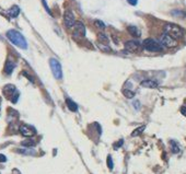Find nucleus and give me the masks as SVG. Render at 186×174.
<instances>
[{"label":"nucleus","instance_id":"nucleus-30","mask_svg":"<svg viewBox=\"0 0 186 174\" xmlns=\"http://www.w3.org/2000/svg\"><path fill=\"white\" fill-rule=\"evenodd\" d=\"M134 105L136 106V110H138L139 106H140V103H139L138 101H136V102H134Z\"/></svg>","mask_w":186,"mask_h":174},{"label":"nucleus","instance_id":"nucleus-18","mask_svg":"<svg viewBox=\"0 0 186 174\" xmlns=\"http://www.w3.org/2000/svg\"><path fill=\"white\" fill-rule=\"evenodd\" d=\"M98 38H99V41H100V43H101V44H106V45H107V43H108V38H107V36H106L105 34H103V33H99Z\"/></svg>","mask_w":186,"mask_h":174},{"label":"nucleus","instance_id":"nucleus-19","mask_svg":"<svg viewBox=\"0 0 186 174\" xmlns=\"http://www.w3.org/2000/svg\"><path fill=\"white\" fill-rule=\"evenodd\" d=\"M123 94H124L127 99H132V97H135V92L132 90H128V89H124V90H123Z\"/></svg>","mask_w":186,"mask_h":174},{"label":"nucleus","instance_id":"nucleus-10","mask_svg":"<svg viewBox=\"0 0 186 174\" xmlns=\"http://www.w3.org/2000/svg\"><path fill=\"white\" fill-rule=\"evenodd\" d=\"M140 86H141V87H143V88H148V89H154V88H157L158 86H159V83H158L157 81H154V80L147 79V80L141 81Z\"/></svg>","mask_w":186,"mask_h":174},{"label":"nucleus","instance_id":"nucleus-13","mask_svg":"<svg viewBox=\"0 0 186 174\" xmlns=\"http://www.w3.org/2000/svg\"><path fill=\"white\" fill-rule=\"evenodd\" d=\"M20 13V8L18 6H12V7L8 10V14L10 15L11 18H17Z\"/></svg>","mask_w":186,"mask_h":174},{"label":"nucleus","instance_id":"nucleus-20","mask_svg":"<svg viewBox=\"0 0 186 174\" xmlns=\"http://www.w3.org/2000/svg\"><path fill=\"white\" fill-rule=\"evenodd\" d=\"M145 128H146V126L143 125V126H140V127H138V128H136L135 130L132 131V137H136V136H138V135H140L142 133V131L145 130Z\"/></svg>","mask_w":186,"mask_h":174},{"label":"nucleus","instance_id":"nucleus-7","mask_svg":"<svg viewBox=\"0 0 186 174\" xmlns=\"http://www.w3.org/2000/svg\"><path fill=\"white\" fill-rule=\"evenodd\" d=\"M125 49L128 50L129 53H138L141 49V45L138 41L132 40L125 43Z\"/></svg>","mask_w":186,"mask_h":174},{"label":"nucleus","instance_id":"nucleus-14","mask_svg":"<svg viewBox=\"0 0 186 174\" xmlns=\"http://www.w3.org/2000/svg\"><path fill=\"white\" fill-rule=\"evenodd\" d=\"M128 32L132 34L134 37H140V35H141V32H140V30H139L137 27H134V25H132V27H128Z\"/></svg>","mask_w":186,"mask_h":174},{"label":"nucleus","instance_id":"nucleus-26","mask_svg":"<svg viewBox=\"0 0 186 174\" xmlns=\"http://www.w3.org/2000/svg\"><path fill=\"white\" fill-rule=\"evenodd\" d=\"M123 142H124V141H123V139H122V140H119V141H118V144H116L115 146H114V148H115V149H118V147L123 146Z\"/></svg>","mask_w":186,"mask_h":174},{"label":"nucleus","instance_id":"nucleus-23","mask_svg":"<svg viewBox=\"0 0 186 174\" xmlns=\"http://www.w3.org/2000/svg\"><path fill=\"white\" fill-rule=\"evenodd\" d=\"M100 48H101L102 50H103V52H106V53H110V52H111V48H110V47L107 46V45H106V44H100Z\"/></svg>","mask_w":186,"mask_h":174},{"label":"nucleus","instance_id":"nucleus-1","mask_svg":"<svg viewBox=\"0 0 186 174\" xmlns=\"http://www.w3.org/2000/svg\"><path fill=\"white\" fill-rule=\"evenodd\" d=\"M7 37H8V40L10 41L12 44H14L15 46L20 47L22 49H26L27 48L26 41H25V38H24L23 35H22L20 32H18V31H15V30L8 31Z\"/></svg>","mask_w":186,"mask_h":174},{"label":"nucleus","instance_id":"nucleus-15","mask_svg":"<svg viewBox=\"0 0 186 174\" xmlns=\"http://www.w3.org/2000/svg\"><path fill=\"white\" fill-rule=\"evenodd\" d=\"M14 67H15V65H14V63H12V61H7V64H6V66H4V71H6V74H12V71H13Z\"/></svg>","mask_w":186,"mask_h":174},{"label":"nucleus","instance_id":"nucleus-27","mask_svg":"<svg viewBox=\"0 0 186 174\" xmlns=\"http://www.w3.org/2000/svg\"><path fill=\"white\" fill-rule=\"evenodd\" d=\"M6 161H7L6 156H4V154H0V162H6Z\"/></svg>","mask_w":186,"mask_h":174},{"label":"nucleus","instance_id":"nucleus-16","mask_svg":"<svg viewBox=\"0 0 186 174\" xmlns=\"http://www.w3.org/2000/svg\"><path fill=\"white\" fill-rule=\"evenodd\" d=\"M21 144H22V146H24V147L31 148L35 146V141H34L33 139H25V140H23Z\"/></svg>","mask_w":186,"mask_h":174},{"label":"nucleus","instance_id":"nucleus-4","mask_svg":"<svg viewBox=\"0 0 186 174\" xmlns=\"http://www.w3.org/2000/svg\"><path fill=\"white\" fill-rule=\"evenodd\" d=\"M49 67H51L54 77L57 80H60L61 78H62V69H61L60 63L57 59H55V58H51L49 59Z\"/></svg>","mask_w":186,"mask_h":174},{"label":"nucleus","instance_id":"nucleus-28","mask_svg":"<svg viewBox=\"0 0 186 174\" xmlns=\"http://www.w3.org/2000/svg\"><path fill=\"white\" fill-rule=\"evenodd\" d=\"M129 4H132V6H136L137 4V2H138V0H127Z\"/></svg>","mask_w":186,"mask_h":174},{"label":"nucleus","instance_id":"nucleus-9","mask_svg":"<svg viewBox=\"0 0 186 174\" xmlns=\"http://www.w3.org/2000/svg\"><path fill=\"white\" fill-rule=\"evenodd\" d=\"M20 133L23 135L24 137H32V136L36 134V130H35V128L30 126V125L24 124L20 126Z\"/></svg>","mask_w":186,"mask_h":174},{"label":"nucleus","instance_id":"nucleus-21","mask_svg":"<svg viewBox=\"0 0 186 174\" xmlns=\"http://www.w3.org/2000/svg\"><path fill=\"white\" fill-rule=\"evenodd\" d=\"M17 151L19 153H23V154H35V151L30 150V149H18Z\"/></svg>","mask_w":186,"mask_h":174},{"label":"nucleus","instance_id":"nucleus-11","mask_svg":"<svg viewBox=\"0 0 186 174\" xmlns=\"http://www.w3.org/2000/svg\"><path fill=\"white\" fill-rule=\"evenodd\" d=\"M15 92H17V88L14 87L13 84H8L4 88V93L6 97H11Z\"/></svg>","mask_w":186,"mask_h":174},{"label":"nucleus","instance_id":"nucleus-17","mask_svg":"<svg viewBox=\"0 0 186 174\" xmlns=\"http://www.w3.org/2000/svg\"><path fill=\"white\" fill-rule=\"evenodd\" d=\"M171 149H172L173 153H179V146L176 141L172 140L171 141Z\"/></svg>","mask_w":186,"mask_h":174},{"label":"nucleus","instance_id":"nucleus-24","mask_svg":"<svg viewBox=\"0 0 186 174\" xmlns=\"http://www.w3.org/2000/svg\"><path fill=\"white\" fill-rule=\"evenodd\" d=\"M18 99H19V92L17 91V92H15V93H14L13 95L10 97V100H11V102H12V103H17Z\"/></svg>","mask_w":186,"mask_h":174},{"label":"nucleus","instance_id":"nucleus-25","mask_svg":"<svg viewBox=\"0 0 186 174\" xmlns=\"http://www.w3.org/2000/svg\"><path fill=\"white\" fill-rule=\"evenodd\" d=\"M107 167L108 169H113V167H114V164H113V161H112V157L111 156H108L107 157Z\"/></svg>","mask_w":186,"mask_h":174},{"label":"nucleus","instance_id":"nucleus-3","mask_svg":"<svg viewBox=\"0 0 186 174\" xmlns=\"http://www.w3.org/2000/svg\"><path fill=\"white\" fill-rule=\"evenodd\" d=\"M142 46H143L145 49H147L148 52H152V53H159V52L163 50V46L160 44V42L153 40V38L145 40L143 43H142Z\"/></svg>","mask_w":186,"mask_h":174},{"label":"nucleus","instance_id":"nucleus-29","mask_svg":"<svg viewBox=\"0 0 186 174\" xmlns=\"http://www.w3.org/2000/svg\"><path fill=\"white\" fill-rule=\"evenodd\" d=\"M181 113H182L183 115L186 117V106H183L182 108H181Z\"/></svg>","mask_w":186,"mask_h":174},{"label":"nucleus","instance_id":"nucleus-22","mask_svg":"<svg viewBox=\"0 0 186 174\" xmlns=\"http://www.w3.org/2000/svg\"><path fill=\"white\" fill-rule=\"evenodd\" d=\"M94 24H95V27H98V29H100V30H103V29H105V24L103 21L101 20H95L94 21Z\"/></svg>","mask_w":186,"mask_h":174},{"label":"nucleus","instance_id":"nucleus-2","mask_svg":"<svg viewBox=\"0 0 186 174\" xmlns=\"http://www.w3.org/2000/svg\"><path fill=\"white\" fill-rule=\"evenodd\" d=\"M164 33L172 36L175 40H179L184 35V30L181 27H179L177 24L168 23L164 25Z\"/></svg>","mask_w":186,"mask_h":174},{"label":"nucleus","instance_id":"nucleus-12","mask_svg":"<svg viewBox=\"0 0 186 174\" xmlns=\"http://www.w3.org/2000/svg\"><path fill=\"white\" fill-rule=\"evenodd\" d=\"M66 104H67L68 108H69L71 112H77V111H78V105H77V103L74 102V101L71 100V99H69V97L66 99Z\"/></svg>","mask_w":186,"mask_h":174},{"label":"nucleus","instance_id":"nucleus-8","mask_svg":"<svg viewBox=\"0 0 186 174\" xmlns=\"http://www.w3.org/2000/svg\"><path fill=\"white\" fill-rule=\"evenodd\" d=\"M64 23L66 27L70 29L76 24V19H74V14L72 13V11L67 10L64 14Z\"/></svg>","mask_w":186,"mask_h":174},{"label":"nucleus","instance_id":"nucleus-6","mask_svg":"<svg viewBox=\"0 0 186 174\" xmlns=\"http://www.w3.org/2000/svg\"><path fill=\"white\" fill-rule=\"evenodd\" d=\"M85 36V27L82 22H76L74 24V37L77 38H83Z\"/></svg>","mask_w":186,"mask_h":174},{"label":"nucleus","instance_id":"nucleus-5","mask_svg":"<svg viewBox=\"0 0 186 174\" xmlns=\"http://www.w3.org/2000/svg\"><path fill=\"white\" fill-rule=\"evenodd\" d=\"M160 44L163 47H168V48H173V47L177 46V40L173 38L172 36H170L168 34L163 33L160 37Z\"/></svg>","mask_w":186,"mask_h":174}]
</instances>
